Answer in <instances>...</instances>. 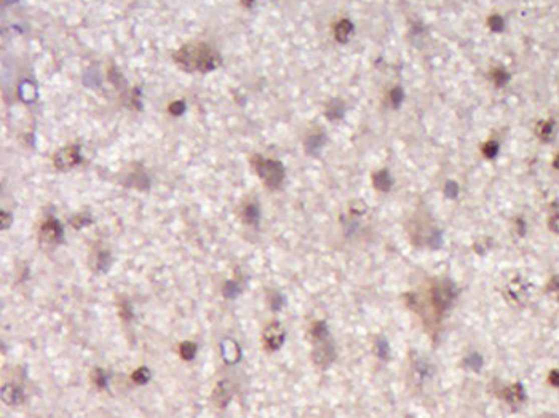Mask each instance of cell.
I'll return each mask as SVG.
<instances>
[{
    "instance_id": "cell-29",
    "label": "cell",
    "mask_w": 559,
    "mask_h": 418,
    "mask_svg": "<svg viewBox=\"0 0 559 418\" xmlns=\"http://www.w3.org/2000/svg\"><path fill=\"white\" fill-rule=\"evenodd\" d=\"M482 154H484L486 158H495L497 154H498V144L495 140H489L484 144L482 147Z\"/></svg>"
},
{
    "instance_id": "cell-13",
    "label": "cell",
    "mask_w": 559,
    "mask_h": 418,
    "mask_svg": "<svg viewBox=\"0 0 559 418\" xmlns=\"http://www.w3.org/2000/svg\"><path fill=\"white\" fill-rule=\"evenodd\" d=\"M325 144H326L325 132H315V134L307 136L306 142H304V147H306V152L309 155H317Z\"/></svg>"
},
{
    "instance_id": "cell-19",
    "label": "cell",
    "mask_w": 559,
    "mask_h": 418,
    "mask_svg": "<svg viewBox=\"0 0 559 418\" xmlns=\"http://www.w3.org/2000/svg\"><path fill=\"white\" fill-rule=\"evenodd\" d=\"M197 344H193V342H182L181 346H179V354L184 361H192L193 358L197 354Z\"/></svg>"
},
{
    "instance_id": "cell-20",
    "label": "cell",
    "mask_w": 559,
    "mask_h": 418,
    "mask_svg": "<svg viewBox=\"0 0 559 418\" xmlns=\"http://www.w3.org/2000/svg\"><path fill=\"white\" fill-rule=\"evenodd\" d=\"M553 128H554V123L551 120H546V122H538L537 124V136L543 140H548L553 134Z\"/></svg>"
},
{
    "instance_id": "cell-15",
    "label": "cell",
    "mask_w": 559,
    "mask_h": 418,
    "mask_svg": "<svg viewBox=\"0 0 559 418\" xmlns=\"http://www.w3.org/2000/svg\"><path fill=\"white\" fill-rule=\"evenodd\" d=\"M260 219V211L256 203H249L243 208L241 211V220L248 225H257Z\"/></svg>"
},
{
    "instance_id": "cell-25",
    "label": "cell",
    "mask_w": 559,
    "mask_h": 418,
    "mask_svg": "<svg viewBox=\"0 0 559 418\" xmlns=\"http://www.w3.org/2000/svg\"><path fill=\"white\" fill-rule=\"evenodd\" d=\"M69 222H71L77 230H80V228H83V227H87L88 224H91V217H90V214H77V216H74Z\"/></svg>"
},
{
    "instance_id": "cell-7",
    "label": "cell",
    "mask_w": 559,
    "mask_h": 418,
    "mask_svg": "<svg viewBox=\"0 0 559 418\" xmlns=\"http://www.w3.org/2000/svg\"><path fill=\"white\" fill-rule=\"evenodd\" d=\"M283 342H285V330L282 328V324H278V322L268 324L267 329L264 330V346L268 351H276L283 345Z\"/></svg>"
},
{
    "instance_id": "cell-14",
    "label": "cell",
    "mask_w": 559,
    "mask_h": 418,
    "mask_svg": "<svg viewBox=\"0 0 559 418\" xmlns=\"http://www.w3.org/2000/svg\"><path fill=\"white\" fill-rule=\"evenodd\" d=\"M372 184H374V187L380 192H388L393 186V179L390 172L387 170H380L377 171L374 176H372Z\"/></svg>"
},
{
    "instance_id": "cell-11",
    "label": "cell",
    "mask_w": 559,
    "mask_h": 418,
    "mask_svg": "<svg viewBox=\"0 0 559 418\" xmlns=\"http://www.w3.org/2000/svg\"><path fill=\"white\" fill-rule=\"evenodd\" d=\"M2 399L8 406H20L24 400V392L20 386L7 384V386L2 388Z\"/></svg>"
},
{
    "instance_id": "cell-38",
    "label": "cell",
    "mask_w": 559,
    "mask_h": 418,
    "mask_svg": "<svg viewBox=\"0 0 559 418\" xmlns=\"http://www.w3.org/2000/svg\"><path fill=\"white\" fill-rule=\"evenodd\" d=\"M549 383L554 384V386H559V370H553L549 374Z\"/></svg>"
},
{
    "instance_id": "cell-8",
    "label": "cell",
    "mask_w": 559,
    "mask_h": 418,
    "mask_svg": "<svg viewBox=\"0 0 559 418\" xmlns=\"http://www.w3.org/2000/svg\"><path fill=\"white\" fill-rule=\"evenodd\" d=\"M221 354L225 364L235 366L241 359V348L233 338H224L221 342Z\"/></svg>"
},
{
    "instance_id": "cell-24",
    "label": "cell",
    "mask_w": 559,
    "mask_h": 418,
    "mask_svg": "<svg viewBox=\"0 0 559 418\" xmlns=\"http://www.w3.org/2000/svg\"><path fill=\"white\" fill-rule=\"evenodd\" d=\"M508 289H510L508 292H510L511 298L516 300V302H521V300L524 298V294H526V292H524V284L521 281L511 282L510 286H508Z\"/></svg>"
},
{
    "instance_id": "cell-26",
    "label": "cell",
    "mask_w": 559,
    "mask_h": 418,
    "mask_svg": "<svg viewBox=\"0 0 559 418\" xmlns=\"http://www.w3.org/2000/svg\"><path fill=\"white\" fill-rule=\"evenodd\" d=\"M492 78H494V83L497 86H505L508 80H510V74H508L505 69H495L494 74H492Z\"/></svg>"
},
{
    "instance_id": "cell-2",
    "label": "cell",
    "mask_w": 559,
    "mask_h": 418,
    "mask_svg": "<svg viewBox=\"0 0 559 418\" xmlns=\"http://www.w3.org/2000/svg\"><path fill=\"white\" fill-rule=\"evenodd\" d=\"M254 171L259 174L262 182L270 188H278L285 179V166L278 160H270V158H262L256 155L251 160Z\"/></svg>"
},
{
    "instance_id": "cell-12",
    "label": "cell",
    "mask_w": 559,
    "mask_h": 418,
    "mask_svg": "<svg viewBox=\"0 0 559 418\" xmlns=\"http://www.w3.org/2000/svg\"><path fill=\"white\" fill-rule=\"evenodd\" d=\"M353 22L350 20H341L336 26H334V37L339 44H347V42L350 40L352 34H353Z\"/></svg>"
},
{
    "instance_id": "cell-18",
    "label": "cell",
    "mask_w": 559,
    "mask_h": 418,
    "mask_svg": "<svg viewBox=\"0 0 559 418\" xmlns=\"http://www.w3.org/2000/svg\"><path fill=\"white\" fill-rule=\"evenodd\" d=\"M344 112H345L344 102L341 99H333L326 108V116L329 120H341L344 116Z\"/></svg>"
},
{
    "instance_id": "cell-35",
    "label": "cell",
    "mask_w": 559,
    "mask_h": 418,
    "mask_svg": "<svg viewBox=\"0 0 559 418\" xmlns=\"http://www.w3.org/2000/svg\"><path fill=\"white\" fill-rule=\"evenodd\" d=\"M377 353H379L380 358H385L388 353H390V348H388V344H387V340H385V338H382V340H379V342H377Z\"/></svg>"
},
{
    "instance_id": "cell-36",
    "label": "cell",
    "mask_w": 559,
    "mask_h": 418,
    "mask_svg": "<svg viewBox=\"0 0 559 418\" xmlns=\"http://www.w3.org/2000/svg\"><path fill=\"white\" fill-rule=\"evenodd\" d=\"M12 222H13V217H12L10 212H5V211L0 212V225H2V230L10 227Z\"/></svg>"
},
{
    "instance_id": "cell-39",
    "label": "cell",
    "mask_w": 559,
    "mask_h": 418,
    "mask_svg": "<svg viewBox=\"0 0 559 418\" xmlns=\"http://www.w3.org/2000/svg\"><path fill=\"white\" fill-rule=\"evenodd\" d=\"M553 166L556 170H559V154L556 155V158H554V162H553Z\"/></svg>"
},
{
    "instance_id": "cell-31",
    "label": "cell",
    "mask_w": 559,
    "mask_h": 418,
    "mask_svg": "<svg viewBox=\"0 0 559 418\" xmlns=\"http://www.w3.org/2000/svg\"><path fill=\"white\" fill-rule=\"evenodd\" d=\"M185 108H187V106H185L184 101H174V102L169 104L168 112L171 115H174V116H181L185 112Z\"/></svg>"
},
{
    "instance_id": "cell-5",
    "label": "cell",
    "mask_w": 559,
    "mask_h": 418,
    "mask_svg": "<svg viewBox=\"0 0 559 418\" xmlns=\"http://www.w3.org/2000/svg\"><path fill=\"white\" fill-rule=\"evenodd\" d=\"M454 300V288H451L449 282H439L435 289L431 290V302L436 308L438 313H443L446 308L451 305Z\"/></svg>"
},
{
    "instance_id": "cell-21",
    "label": "cell",
    "mask_w": 559,
    "mask_h": 418,
    "mask_svg": "<svg viewBox=\"0 0 559 418\" xmlns=\"http://www.w3.org/2000/svg\"><path fill=\"white\" fill-rule=\"evenodd\" d=\"M150 377H152V374L149 370V367H146V366H142V367H139V369H136L133 372V382L138 383V384L149 383Z\"/></svg>"
},
{
    "instance_id": "cell-4",
    "label": "cell",
    "mask_w": 559,
    "mask_h": 418,
    "mask_svg": "<svg viewBox=\"0 0 559 418\" xmlns=\"http://www.w3.org/2000/svg\"><path fill=\"white\" fill-rule=\"evenodd\" d=\"M82 162V155H80V146H67L59 148L58 152L53 155V163L55 168L59 171H67L74 168L75 164H79Z\"/></svg>"
},
{
    "instance_id": "cell-32",
    "label": "cell",
    "mask_w": 559,
    "mask_h": 418,
    "mask_svg": "<svg viewBox=\"0 0 559 418\" xmlns=\"http://www.w3.org/2000/svg\"><path fill=\"white\" fill-rule=\"evenodd\" d=\"M118 313H120L123 321H131L133 320V310H131L130 302H122L120 305H118Z\"/></svg>"
},
{
    "instance_id": "cell-23",
    "label": "cell",
    "mask_w": 559,
    "mask_h": 418,
    "mask_svg": "<svg viewBox=\"0 0 559 418\" xmlns=\"http://www.w3.org/2000/svg\"><path fill=\"white\" fill-rule=\"evenodd\" d=\"M91 380H93V383H95L99 390H106L107 384H109V380L106 377V372L103 369H95V370H93Z\"/></svg>"
},
{
    "instance_id": "cell-6",
    "label": "cell",
    "mask_w": 559,
    "mask_h": 418,
    "mask_svg": "<svg viewBox=\"0 0 559 418\" xmlns=\"http://www.w3.org/2000/svg\"><path fill=\"white\" fill-rule=\"evenodd\" d=\"M313 344H315V350H313V361L321 367H328L334 361V356H336V351H334V346L331 344V338L326 337V338L313 342Z\"/></svg>"
},
{
    "instance_id": "cell-1",
    "label": "cell",
    "mask_w": 559,
    "mask_h": 418,
    "mask_svg": "<svg viewBox=\"0 0 559 418\" xmlns=\"http://www.w3.org/2000/svg\"><path fill=\"white\" fill-rule=\"evenodd\" d=\"M173 60L185 72L201 74L217 69L222 62L221 54L205 42H190V44L182 45L173 54Z\"/></svg>"
},
{
    "instance_id": "cell-33",
    "label": "cell",
    "mask_w": 559,
    "mask_h": 418,
    "mask_svg": "<svg viewBox=\"0 0 559 418\" xmlns=\"http://www.w3.org/2000/svg\"><path fill=\"white\" fill-rule=\"evenodd\" d=\"M444 194L449 200H455L457 195H459V186L454 182V180H449L446 184V188H444Z\"/></svg>"
},
{
    "instance_id": "cell-37",
    "label": "cell",
    "mask_w": 559,
    "mask_h": 418,
    "mask_svg": "<svg viewBox=\"0 0 559 418\" xmlns=\"http://www.w3.org/2000/svg\"><path fill=\"white\" fill-rule=\"evenodd\" d=\"M465 362H467L468 367H473V366H475V369H479L481 364H482V359H481L479 354H471Z\"/></svg>"
},
{
    "instance_id": "cell-34",
    "label": "cell",
    "mask_w": 559,
    "mask_h": 418,
    "mask_svg": "<svg viewBox=\"0 0 559 418\" xmlns=\"http://www.w3.org/2000/svg\"><path fill=\"white\" fill-rule=\"evenodd\" d=\"M548 227H549V230L559 233V209H557V211H554V212H551V216H549Z\"/></svg>"
},
{
    "instance_id": "cell-3",
    "label": "cell",
    "mask_w": 559,
    "mask_h": 418,
    "mask_svg": "<svg viewBox=\"0 0 559 418\" xmlns=\"http://www.w3.org/2000/svg\"><path fill=\"white\" fill-rule=\"evenodd\" d=\"M63 227L61 224H59L55 217H50L48 220H45L42 224L40 227V232H39V241L42 246H48V248H53V246H58L59 243L63 241Z\"/></svg>"
},
{
    "instance_id": "cell-16",
    "label": "cell",
    "mask_w": 559,
    "mask_h": 418,
    "mask_svg": "<svg viewBox=\"0 0 559 418\" xmlns=\"http://www.w3.org/2000/svg\"><path fill=\"white\" fill-rule=\"evenodd\" d=\"M505 399L508 404L511 406H519L524 400V390L521 384H511L505 390Z\"/></svg>"
},
{
    "instance_id": "cell-9",
    "label": "cell",
    "mask_w": 559,
    "mask_h": 418,
    "mask_svg": "<svg viewBox=\"0 0 559 418\" xmlns=\"http://www.w3.org/2000/svg\"><path fill=\"white\" fill-rule=\"evenodd\" d=\"M232 396H233V388H232V384L228 380H221L216 384V388L213 391V400L219 408L227 407V404L230 402Z\"/></svg>"
},
{
    "instance_id": "cell-30",
    "label": "cell",
    "mask_w": 559,
    "mask_h": 418,
    "mask_svg": "<svg viewBox=\"0 0 559 418\" xmlns=\"http://www.w3.org/2000/svg\"><path fill=\"white\" fill-rule=\"evenodd\" d=\"M403 99H404V91H403V88H401V86L393 88V90H392V93H390L392 106H393L395 108H396V107H400L401 102H403Z\"/></svg>"
},
{
    "instance_id": "cell-22",
    "label": "cell",
    "mask_w": 559,
    "mask_h": 418,
    "mask_svg": "<svg viewBox=\"0 0 559 418\" xmlns=\"http://www.w3.org/2000/svg\"><path fill=\"white\" fill-rule=\"evenodd\" d=\"M241 292V289H240V286H238V282L236 281H233V280H228L225 284H224V297L225 298H230V300H233V298H236L238 297V294Z\"/></svg>"
},
{
    "instance_id": "cell-17",
    "label": "cell",
    "mask_w": 559,
    "mask_h": 418,
    "mask_svg": "<svg viewBox=\"0 0 559 418\" xmlns=\"http://www.w3.org/2000/svg\"><path fill=\"white\" fill-rule=\"evenodd\" d=\"M111 265H112L111 252H109V250H99V252L96 254V262H95L96 272L106 273V272H109V268H111Z\"/></svg>"
},
{
    "instance_id": "cell-28",
    "label": "cell",
    "mask_w": 559,
    "mask_h": 418,
    "mask_svg": "<svg viewBox=\"0 0 559 418\" xmlns=\"http://www.w3.org/2000/svg\"><path fill=\"white\" fill-rule=\"evenodd\" d=\"M268 302H270V308H272L273 312H280L283 306L285 298L282 294H278V292H272V294L268 296Z\"/></svg>"
},
{
    "instance_id": "cell-10",
    "label": "cell",
    "mask_w": 559,
    "mask_h": 418,
    "mask_svg": "<svg viewBox=\"0 0 559 418\" xmlns=\"http://www.w3.org/2000/svg\"><path fill=\"white\" fill-rule=\"evenodd\" d=\"M18 96L23 102L32 104L37 101L39 93H37V85L32 80H23L18 86Z\"/></svg>"
},
{
    "instance_id": "cell-27",
    "label": "cell",
    "mask_w": 559,
    "mask_h": 418,
    "mask_svg": "<svg viewBox=\"0 0 559 418\" xmlns=\"http://www.w3.org/2000/svg\"><path fill=\"white\" fill-rule=\"evenodd\" d=\"M487 26H489L490 29H492L494 32H502L503 28H505L503 18H502V16H498V14L489 16V20H487Z\"/></svg>"
}]
</instances>
